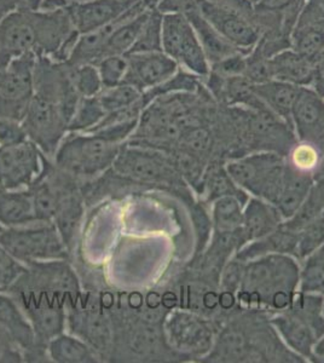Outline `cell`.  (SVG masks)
<instances>
[{
	"mask_svg": "<svg viewBox=\"0 0 324 363\" xmlns=\"http://www.w3.org/2000/svg\"><path fill=\"white\" fill-rule=\"evenodd\" d=\"M203 363H304L279 338L264 310L240 306L219 325L212 350Z\"/></svg>",
	"mask_w": 324,
	"mask_h": 363,
	"instance_id": "1",
	"label": "cell"
},
{
	"mask_svg": "<svg viewBox=\"0 0 324 363\" xmlns=\"http://www.w3.org/2000/svg\"><path fill=\"white\" fill-rule=\"evenodd\" d=\"M300 262L286 255H267L245 263L238 292L240 306L279 313L291 306L299 287Z\"/></svg>",
	"mask_w": 324,
	"mask_h": 363,
	"instance_id": "2",
	"label": "cell"
},
{
	"mask_svg": "<svg viewBox=\"0 0 324 363\" xmlns=\"http://www.w3.org/2000/svg\"><path fill=\"white\" fill-rule=\"evenodd\" d=\"M123 143L101 133H69L55 154L54 164L74 178H92L111 169Z\"/></svg>",
	"mask_w": 324,
	"mask_h": 363,
	"instance_id": "3",
	"label": "cell"
},
{
	"mask_svg": "<svg viewBox=\"0 0 324 363\" xmlns=\"http://www.w3.org/2000/svg\"><path fill=\"white\" fill-rule=\"evenodd\" d=\"M111 169L126 181L162 188H185L186 182L177 169L172 157L159 149L125 142Z\"/></svg>",
	"mask_w": 324,
	"mask_h": 363,
	"instance_id": "4",
	"label": "cell"
},
{
	"mask_svg": "<svg viewBox=\"0 0 324 363\" xmlns=\"http://www.w3.org/2000/svg\"><path fill=\"white\" fill-rule=\"evenodd\" d=\"M287 157L274 152H255L225 162L230 177L255 198L275 205L282 186Z\"/></svg>",
	"mask_w": 324,
	"mask_h": 363,
	"instance_id": "5",
	"label": "cell"
},
{
	"mask_svg": "<svg viewBox=\"0 0 324 363\" xmlns=\"http://www.w3.org/2000/svg\"><path fill=\"white\" fill-rule=\"evenodd\" d=\"M219 325L190 310H169L164 321V335L172 350L184 361L200 362L213 347Z\"/></svg>",
	"mask_w": 324,
	"mask_h": 363,
	"instance_id": "6",
	"label": "cell"
},
{
	"mask_svg": "<svg viewBox=\"0 0 324 363\" xmlns=\"http://www.w3.org/2000/svg\"><path fill=\"white\" fill-rule=\"evenodd\" d=\"M0 245L26 265L67 260L70 253L54 223L5 228L0 233Z\"/></svg>",
	"mask_w": 324,
	"mask_h": 363,
	"instance_id": "7",
	"label": "cell"
},
{
	"mask_svg": "<svg viewBox=\"0 0 324 363\" xmlns=\"http://www.w3.org/2000/svg\"><path fill=\"white\" fill-rule=\"evenodd\" d=\"M11 287L20 291L16 301L33 326L38 347H44L46 350V344L66 330V297L46 289L21 285L20 282H15Z\"/></svg>",
	"mask_w": 324,
	"mask_h": 363,
	"instance_id": "8",
	"label": "cell"
},
{
	"mask_svg": "<svg viewBox=\"0 0 324 363\" xmlns=\"http://www.w3.org/2000/svg\"><path fill=\"white\" fill-rule=\"evenodd\" d=\"M162 51L181 69L206 79L211 66L193 26L181 13L162 16Z\"/></svg>",
	"mask_w": 324,
	"mask_h": 363,
	"instance_id": "9",
	"label": "cell"
},
{
	"mask_svg": "<svg viewBox=\"0 0 324 363\" xmlns=\"http://www.w3.org/2000/svg\"><path fill=\"white\" fill-rule=\"evenodd\" d=\"M22 125L28 140L51 160L68 133V120L58 104L35 94L29 102Z\"/></svg>",
	"mask_w": 324,
	"mask_h": 363,
	"instance_id": "10",
	"label": "cell"
},
{
	"mask_svg": "<svg viewBox=\"0 0 324 363\" xmlns=\"http://www.w3.org/2000/svg\"><path fill=\"white\" fill-rule=\"evenodd\" d=\"M34 27L37 56H45L56 62H67L80 35L73 25L68 10H35Z\"/></svg>",
	"mask_w": 324,
	"mask_h": 363,
	"instance_id": "11",
	"label": "cell"
},
{
	"mask_svg": "<svg viewBox=\"0 0 324 363\" xmlns=\"http://www.w3.org/2000/svg\"><path fill=\"white\" fill-rule=\"evenodd\" d=\"M196 4L202 16L240 51L248 55L258 44L262 29L245 13L211 0H196Z\"/></svg>",
	"mask_w": 324,
	"mask_h": 363,
	"instance_id": "12",
	"label": "cell"
},
{
	"mask_svg": "<svg viewBox=\"0 0 324 363\" xmlns=\"http://www.w3.org/2000/svg\"><path fill=\"white\" fill-rule=\"evenodd\" d=\"M44 157L30 140L8 147L0 145V186L10 190L28 189L43 172Z\"/></svg>",
	"mask_w": 324,
	"mask_h": 363,
	"instance_id": "13",
	"label": "cell"
},
{
	"mask_svg": "<svg viewBox=\"0 0 324 363\" xmlns=\"http://www.w3.org/2000/svg\"><path fill=\"white\" fill-rule=\"evenodd\" d=\"M291 128L298 143L324 157V97L312 87H301L291 111Z\"/></svg>",
	"mask_w": 324,
	"mask_h": 363,
	"instance_id": "14",
	"label": "cell"
},
{
	"mask_svg": "<svg viewBox=\"0 0 324 363\" xmlns=\"http://www.w3.org/2000/svg\"><path fill=\"white\" fill-rule=\"evenodd\" d=\"M35 10H16L0 20V68L13 58L35 52Z\"/></svg>",
	"mask_w": 324,
	"mask_h": 363,
	"instance_id": "15",
	"label": "cell"
},
{
	"mask_svg": "<svg viewBox=\"0 0 324 363\" xmlns=\"http://www.w3.org/2000/svg\"><path fill=\"white\" fill-rule=\"evenodd\" d=\"M140 0H80L68 5V13L79 34L89 33L119 20Z\"/></svg>",
	"mask_w": 324,
	"mask_h": 363,
	"instance_id": "16",
	"label": "cell"
},
{
	"mask_svg": "<svg viewBox=\"0 0 324 363\" xmlns=\"http://www.w3.org/2000/svg\"><path fill=\"white\" fill-rule=\"evenodd\" d=\"M126 56L128 70L125 83L131 84L143 92L167 82L179 70L176 61L164 51L135 52Z\"/></svg>",
	"mask_w": 324,
	"mask_h": 363,
	"instance_id": "17",
	"label": "cell"
},
{
	"mask_svg": "<svg viewBox=\"0 0 324 363\" xmlns=\"http://www.w3.org/2000/svg\"><path fill=\"white\" fill-rule=\"evenodd\" d=\"M291 48L308 57L316 58L324 50V4L305 0L291 32Z\"/></svg>",
	"mask_w": 324,
	"mask_h": 363,
	"instance_id": "18",
	"label": "cell"
},
{
	"mask_svg": "<svg viewBox=\"0 0 324 363\" xmlns=\"http://www.w3.org/2000/svg\"><path fill=\"white\" fill-rule=\"evenodd\" d=\"M270 322L282 342L294 354L310 362L312 349L320 339L313 327L291 308L270 314Z\"/></svg>",
	"mask_w": 324,
	"mask_h": 363,
	"instance_id": "19",
	"label": "cell"
},
{
	"mask_svg": "<svg viewBox=\"0 0 324 363\" xmlns=\"http://www.w3.org/2000/svg\"><path fill=\"white\" fill-rule=\"evenodd\" d=\"M35 52L13 58L0 68V96L5 99L29 102L34 95V72L37 66Z\"/></svg>",
	"mask_w": 324,
	"mask_h": 363,
	"instance_id": "20",
	"label": "cell"
},
{
	"mask_svg": "<svg viewBox=\"0 0 324 363\" xmlns=\"http://www.w3.org/2000/svg\"><path fill=\"white\" fill-rule=\"evenodd\" d=\"M313 171L294 165L287 157L282 186L275 206L284 219L291 218L299 210L313 186Z\"/></svg>",
	"mask_w": 324,
	"mask_h": 363,
	"instance_id": "21",
	"label": "cell"
},
{
	"mask_svg": "<svg viewBox=\"0 0 324 363\" xmlns=\"http://www.w3.org/2000/svg\"><path fill=\"white\" fill-rule=\"evenodd\" d=\"M271 78L299 87H311L315 78V58L288 48L269 58Z\"/></svg>",
	"mask_w": 324,
	"mask_h": 363,
	"instance_id": "22",
	"label": "cell"
},
{
	"mask_svg": "<svg viewBox=\"0 0 324 363\" xmlns=\"http://www.w3.org/2000/svg\"><path fill=\"white\" fill-rule=\"evenodd\" d=\"M298 239L299 233L291 227L284 219L275 230L264 236L262 239L247 244L245 247L235 255V258L248 262L258 257L267 255H286V256H298ZM298 260V259H296Z\"/></svg>",
	"mask_w": 324,
	"mask_h": 363,
	"instance_id": "23",
	"label": "cell"
},
{
	"mask_svg": "<svg viewBox=\"0 0 324 363\" xmlns=\"http://www.w3.org/2000/svg\"><path fill=\"white\" fill-rule=\"evenodd\" d=\"M72 333L90 345L99 354L111 350L114 340L107 318L99 311L94 309L78 310L73 314L67 315Z\"/></svg>",
	"mask_w": 324,
	"mask_h": 363,
	"instance_id": "24",
	"label": "cell"
},
{
	"mask_svg": "<svg viewBox=\"0 0 324 363\" xmlns=\"http://www.w3.org/2000/svg\"><path fill=\"white\" fill-rule=\"evenodd\" d=\"M284 220V217L279 213V208L275 205L255 196L248 199L243 208L241 225V231L246 240V244L257 241L270 234L271 231L275 230Z\"/></svg>",
	"mask_w": 324,
	"mask_h": 363,
	"instance_id": "25",
	"label": "cell"
},
{
	"mask_svg": "<svg viewBox=\"0 0 324 363\" xmlns=\"http://www.w3.org/2000/svg\"><path fill=\"white\" fill-rule=\"evenodd\" d=\"M0 326L6 330L22 352H35L39 349L33 326L18 301L0 292Z\"/></svg>",
	"mask_w": 324,
	"mask_h": 363,
	"instance_id": "26",
	"label": "cell"
},
{
	"mask_svg": "<svg viewBox=\"0 0 324 363\" xmlns=\"http://www.w3.org/2000/svg\"><path fill=\"white\" fill-rule=\"evenodd\" d=\"M184 16L193 26L194 30L201 43L202 49L205 51L206 57L210 62V66L214 63L220 62L224 58L229 57L231 55L242 52L238 48H235L231 43L228 42L225 38L217 32V29L202 16L196 3L193 8H190L184 13Z\"/></svg>",
	"mask_w": 324,
	"mask_h": 363,
	"instance_id": "27",
	"label": "cell"
},
{
	"mask_svg": "<svg viewBox=\"0 0 324 363\" xmlns=\"http://www.w3.org/2000/svg\"><path fill=\"white\" fill-rule=\"evenodd\" d=\"M196 191L201 196L203 203H212L214 200L228 195L238 196L243 203H247L250 198V194H247L230 177L225 169V162L223 161H212L208 164Z\"/></svg>",
	"mask_w": 324,
	"mask_h": 363,
	"instance_id": "28",
	"label": "cell"
},
{
	"mask_svg": "<svg viewBox=\"0 0 324 363\" xmlns=\"http://www.w3.org/2000/svg\"><path fill=\"white\" fill-rule=\"evenodd\" d=\"M38 223L29 189L10 190L0 186V224L4 228Z\"/></svg>",
	"mask_w": 324,
	"mask_h": 363,
	"instance_id": "29",
	"label": "cell"
},
{
	"mask_svg": "<svg viewBox=\"0 0 324 363\" xmlns=\"http://www.w3.org/2000/svg\"><path fill=\"white\" fill-rule=\"evenodd\" d=\"M301 87L291 84L269 80L267 83L255 85V95L263 102L264 106L275 116L286 121L291 128V111L296 104Z\"/></svg>",
	"mask_w": 324,
	"mask_h": 363,
	"instance_id": "30",
	"label": "cell"
},
{
	"mask_svg": "<svg viewBox=\"0 0 324 363\" xmlns=\"http://www.w3.org/2000/svg\"><path fill=\"white\" fill-rule=\"evenodd\" d=\"M84 198L79 188L70 190L69 193L62 199L52 223L61 235L63 242L72 252L75 246V240L79 233V227L84 216Z\"/></svg>",
	"mask_w": 324,
	"mask_h": 363,
	"instance_id": "31",
	"label": "cell"
},
{
	"mask_svg": "<svg viewBox=\"0 0 324 363\" xmlns=\"http://www.w3.org/2000/svg\"><path fill=\"white\" fill-rule=\"evenodd\" d=\"M46 355L56 363H96L101 359L85 340L65 332L46 344Z\"/></svg>",
	"mask_w": 324,
	"mask_h": 363,
	"instance_id": "32",
	"label": "cell"
},
{
	"mask_svg": "<svg viewBox=\"0 0 324 363\" xmlns=\"http://www.w3.org/2000/svg\"><path fill=\"white\" fill-rule=\"evenodd\" d=\"M126 13L111 25L96 29L89 33L80 34L66 63H68L69 66L77 67L82 66V65H96L99 62V60L102 58L103 49H104L108 37L111 35L115 27L119 25V22L123 20V17L126 16Z\"/></svg>",
	"mask_w": 324,
	"mask_h": 363,
	"instance_id": "33",
	"label": "cell"
},
{
	"mask_svg": "<svg viewBox=\"0 0 324 363\" xmlns=\"http://www.w3.org/2000/svg\"><path fill=\"white\" fill-rule=\"evenodd\" d=\"M211 220L213 230L235 231L242 225L243 208L246 203L234 195H228L211 203Z\"/></svg>",
	"mask_w": 324,
	"mask_h": 363,
	"instance_id": "34",
	"label": "cell"
},
{
	"mask_svg": "<svg viewBox=\"0 0 324 363\" xmlns=\"http://www.w3.org/2000/svg\"><path fill=\"white\" fill-rule=\"evenodd\" d=\"M107 113L104 111L99 96L82 97L75 108L74 114L68 124L69 133H89L104 119Z\"/></svg>",
	"mask_w": 324,
	"mask_h": 363,
	"instance_id": "35",
	"label": "cell"
},
{
	"mask_svg": "<svg viewBox=\"0 0 324 363\" xmlns=\"http://www.w3.org/2000/svg\"><path fill=\"white\" fill-rule=\"evenodd\" d=\"M143 94V91H140L131 84L123 82L118 86L103 89L102 92L99 95V99L108 114V113L119 112L132 107L140 101Z\"/></svg>",
	"mask_w": 324,
	"mask_h": 363,
	"instance_id": "36",
	"label": "cell"
},
{
	"mask_svg": "<svg viewBox=\"0 0 324 363\" xmlns=\"http://www.w3.org/2000/svg\"><path fill=\"white\" fill-rule=\"evenodd\" d=\"M162 16L164 15L156 9L150 10L138 39L128 54L162 51Z\"/></svg>",
	"mask_w": 324,
	"mask_h": 363,
	"instance_id": "37",
	"label": "cell"
},
{
	"mask_svg": "<svg viewBox=\"0 0 324 363\" xmlns=\"http://www.w3.org/2000/svg\"><path fill=\"white\" fill-rule=\"evenodd\" d=\"M298 291L303 294H320L324 297V262L316 253L300 263Z\"/></svg>",
	"mask_w": 324,
	"mask_h": 363,
	"instance_id": "38",
	"label": "cell"
},
{
	"mask_svg": "<svg viewBox=\"0 0 324 363\" xmlns=\"http://www.w3.org/2000/svg\"><path fill=\"white\" fill-rule=\"evenodd\" d=\"M324 245V212L308 220L300 228L298 239V256L300 263L313 255Z\"/></svg>",
	"mask_w": 324,
	"mask_h": 363,
	"instance_id": "39",
	"label": "cell"
},
{
	"mask_svg": "<svg viewBox=\"0 0 324 363\" xmlns=\"http://www.w3.org/2000/svg\"><path fill=\"white\" fill-rule=\"evenodd\" d=\"M70 77L80 97H96L103 91L102 80L96 65L70 66Z\"/></svg>",
	"mask_w": 324,
	"mask_h": 363,
	"instance_id": "40",
	"label": "cell"
},
{
	"mask_svg": "<svg viewBox=\"0 0 324 363\" xmlns=\"http://www.w3.org/2000/svg\"><path fill=\"white\" fill-rule=\"evenodd\" d=\"M103 89H111L123 84L128 70V60L126 55L106 56L96 63Z\"/></svg>",
	"mask_w": 324,
	"mask_h": 363,
	"instance_id": "41",
	"label": "cell"
},
{
	"mask_svg": "<svg viewBox=\"0 0 324 363\" xmlns=\"http://www.w3.org/2000/svg\"><path fill=\"white\" fill-rule=\"evenodd\" d=\"M28 267L21 263L0 245V292L9 291Z\"/></svg>",
	"mask_w": 324,
	"mask_h": 363,
	"instance_id": "42",
	"label": "cell"
},
{
	"mask_svg": "<svg viewBox=\"0 0 324 363\" xmlns=\"http://www.w3.org/2000/svg\"><path fill=\"white\" fill-rule=\"evenodd\" d=\"M304 3L305 0H260L255 9L264 13L284 15L288 25L293 28Z\"/></svg>",
	"mask_w": 324,
	"mask_h": 363,
	"instance_id": "43",
	"label": "cell"
},
{
	"mask_svg": "<svg viewBox=\"0 0 324 363\" xmlns=\"http://www.w3.org/2000/svg\"><path fill=\"white\" fill-rule=\"evenodd\" d=\"M245 263L246 262L238 259L235 257L226 263L225 267L223 268L220 280H219V289L222 292L238 296V289L241 287V282H242Z\"/></svg>",
	"mask_w": 324,
	"mask_h": 363,
	"instance_id": "44",
	"label": "cell"
},
{
	"mask_svg": "<svg viewBox=\"0 0 324 363\" xmlns=\"http://www.w3.org/2000/svg\"><path fill=\"white\" fill-rule=\"evenodd\" d=\"M28 140L25 128L21 121L0 119V145H16Z\"/></svg>",
	"mask_w": 324,
	"mask_h": 363,
	"instance_id": "45",
	"label": "cell"
},
{
	"mask_svg": "<svg viewBox=\"0 0 324 363\" xmlns=\"http://www.w3.org/2000/svg\"><path fill=\"white\" fill-rule=\"evenodd\" d=\"M29 102L13 101L0 96V119L16 120L22 123Z\"/></svg>",
	"mask_w": 324,
	"mask_h": 363,
	"instance_id": "46",
	"label": "cell"
},
{
	"mask_svg": "<svg viewBox=\"0 0 324 363\" xmlns=\"http://www.w3.org/2000/svg\"><path fill=\"white\" fill-rule=\"evenodd\" d=\"M41 0H0V20L16 10H38Z\"/></svg>",
	"mask_w": 324,
	"mask_h": 363,
	"instance_id": "47",
	"label": "cell"
},
{
	"mask_svg": "<svg viewBox=\"0 0 324 363\" xmlns=\"http://www.w3.org/2000/svg\"><path fill=\"white\" fill-rule=\"evenodd\" d=\"M313 186L308 195L324 210V157L313 171Z\"/></svg>",
	"mask_w": 324,
	"mask_h": 363,
	"instance_id": "48",
	"label": "cell"
},
{
	"mask_svg": "<svg viewBox=\"0 0 324 363\" xmlns=\"http://www.w3.org/2000/svg\"><path fill=\"white\" fill-rule=\"evenodd\" d=\"M311 87L324 97V50L315 58V78Z\"/></svg>",
	"mask_w": 324,
	"mask_h": 363,
	"instance_id": "49",
	"label": "cell"
},
{
	"mask_svg": "<svg viewBox=\"0 0 324 363\" xmlns=\"http://www.w3.org/2000/svg\"><path fill=\"white\" fill-rule=\"evenodd\" d=\"M310 362L324 363V335L318 339V342L315 344L312 349V355Z\"/></svg>",
	"mask_w": 324,
	"mask_h": 363,
	"instance_id": "50",
	"label": "cell"
},
{
	"mask_svg": "<svg viewBox=\"0 0 324 363\" xmlns=\"http://www.w3.org/2000/svg\"><path fill=\"white\" fill-rule=\"evenodd\" d=\"M140 1L143 3L145 8L149 9V10H152V9H156V6L159 5L161 0H140Z\"/></svg>",
	"mask_w": 324,
	"mask_h": 363,
	"instance_id": "51",
	"label": "cell"
},
{
	"mask_svg": "<svg viewBox=\"0 0 324 363\" xmlns=\"http://www.w3.org/2000/svg\"><path fill=\"white\" fill-rule=\"evenodd\" d=\"M315 253H316L317 256L320 257V259L324 262V245L322 247L318 248Z\"/></svg>",
	"mask_w": 324,
	"mask_h": 363,
	"instance_id": "52",
	"label": "cell"
},
{
	"mask_svg": "<svg viewBox=\"0 0 324 363\" xmlns=\"http://www.w3.org/2000/svg\"><path fill=\"white\" fill-rule=\"evenodd\" d=\"M247 1H248L250 5H253L255 8V6L259 4V1H260V0H247Z\"/></svg>",
	"mask_w": 324,
	"mask_h": 363,
	"instance_id": "53",
	"label": "cell"
},
{
	"mask_svg": "<svg viewBox=\"0 0 324 363\" xmlns=\"http://www.w3.org/2000/svg\"><path fill=\"white\" fill-rule=\"evenodd\" d=\"M5 228L3 227V225H1V224H0V233H1V231L4 230Z\"/></svg>",
	"mask_w": 324,
	"mask_h": 363,
	"instance_id": "54",
	"label": "cell"
},
{
	"mask_svg": "<svg viewBox=\"0 0 324 363\" xmlns=\"http://www.w3.org/2000/svg\"><path fill=\"white\" fill-rule=\"evenodd\" d=\"M72 1H80V0H72Z\"/></svg>",
	"mask_w": 324,
	"mask_h": 363,
	"instance_id": "55",
	"label": "cell"
}]
</instances>
